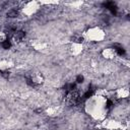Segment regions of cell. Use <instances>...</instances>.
I'll return each mask as SVG.
<instances>
[{
    "instance_id": "6da1fadb",
    "label": "cell",
    "mask_w": 130,
    "mask_h": 130,
    "mask_svg": "<svg viewBox=\"0 0 130 130\" xmlns=\"http://www.w3.org/2000/svg\"><path fill=\"white\" fill-rule=\"evenodd\" d=\"M18 14H19V12H18V10H16V9H10V10H8V12H7V16L10 17V18L17 17Z\"/></svg>"
},
{
    "instance_id": "7a4b0ae2",
    "label": "cell",
    "mask_w": 130,
    "mask_h": 130,
    "mask_svg": "<svg viewBox=\"0 0 130 130\" xmlns=\"http://www.w3.org/2000/svg\"><path fill=\"white\" fill-rule=\"evenodd\" d=\"M76 82L77 83H82L83 82V76L81 74H79L77 77H76Z\"/></svg>"
}]
</instances>
